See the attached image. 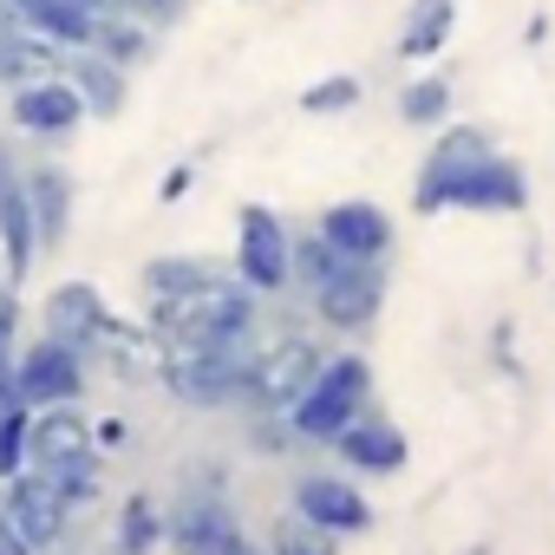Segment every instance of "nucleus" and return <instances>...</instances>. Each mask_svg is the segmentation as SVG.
<instances>
[{
    "label": "nucleus",
    "mask_w": 555,
    "mask_h": 555,
    "mask_svg": "<svg viewBox=\"0 0 555 555\" xmlns=\"http://www.w3.org/2000/svg\"><path fill=\"white\" fill-rule=\"evenodd\" d=\"M151 47H157V27L138 21V14H125V8H105V14L92 21V53L118 60L125 73H138V66L151 60Z\"/></svg>",
    "instance_id": "nucleus-25"
},
{
    "label": "nucleus",
    "mask_w": 555,
    "mask_h": 555,
    "mask_svg": "<svg viewBox=\"0 0 555 555\" xmlns=\"http://www.w3.org/2000/svg\"><path fill=\"white\" fill-rule=\"evenodd\" d=\"M288 503H295L301 516H314L321 529H334L340 542L360 535V529H373V503H366V490L353 483V470H301L295 490H288Z\"/></svg>",
    "instance_id": "nucleus-16"
},
{
    "label": "nucleus",
    "mask_w": 555,
    "mask_h": 555,
    "mask_svg": "<svg viewBox=\"0 0 555 555\" xmlns=\"http://www.w3.org/2000/svg\"><path fill=\"white\" fill-rule=\"evenodd\" d=\"M92 464H105V451L79 405H40L27 418V470L66 477V470H92Z\"/></svg>",
    "instance_id": "nucleus-9"
},
{
    "label": "nucleus",
    "mask_w": 555,
    "mask_h": 555,
    "mask_svg": "<svg viewBox=\"0 0 555 555\" xmlns=\"http://www.w3.org/2000/svg\"><path fill=\"white\" fill-rule=\"evenodd\" d=\"M112 8H125V14H138L151 27H177L183 21V0H112Z\"/></svg>",
    "instance_id": "nucleus-34"
},
{
    "label": "nucleus",
    "mask_w": 555,
    "mask_h": 555,
    "mask_svg": "<svg viewBox=\"0 0 555 555\" xmlns=\"http://www.w3.org/2000/svg\"><path fill=\"white\" fill-rule=\"evenodd\" d=\"M92 438H99V451H105V457H112V451H125V444H131V425H125V418H112V412H105V418H92Z\"/></svg>",
    "instance_id": "nucleus-35"
},
{
    "label": "nucleus",
    "mask_w": 555,
    "mask_h": 555,
    "mask_svg": "<svg viewBox=\"0 0 555 555\" xmlns=\"http://www.w3.org/2000/svg\"><path fill=\"white\" fill-rule=\"evenodd\" d=\"M92 8H99V14H105V8H112V0H92Z\"/></svg>",
    "instance_id": "nucleus-39"
},
{
    "label": "nucleus",
    "mask_w": 555,
    "mask_h": 555,
    "mask_svg": "<svg viewBox=\"0 0 555 555\" xmlns=\"http://www.w3.org/2000/svg\"><path fill=\"white\" fill-rule=\"evenodd\" d=\"M190 183H196V164H170V177L157 183V203H177V196H190Z\"/></svg>",
    "instance_id": "nucleus-36"
},
{
    "label": "nucleus",
    "mask_w": 555,
    "mask_h": 555,
    "mask_svg": "<svg viewBox=\"0 0 555 555\" xmlns=\"http://www.w3.org/2000/svg\"><path fill=\"white\" fill-rule=\"evenodd\" d=\"M0 509L14 516V529L40 548V555H53V548H66V535H73V503H66V490L47 477V470H21V477H8L0 483Z\"/></svg>",
    "instance_id": "nucleus-10"
},
{
    "label": "nucleus",
    "mask_w": 555,
    "mask_h": 555,
    "mask_svg": "<svg viewBox=\"0 0 555 555\" xmlns=\"http://www.w3.org/2000/svg\"><path fill=\"white\" fill-rule=\"evenodd\" d=\"M314 229H321L347 261H392V242H399L392 209L373 203V196H340V203H327Z\"/></svg>",
    "instance_id": "nucleus-15"
},
{
    "label": "nucleus",
    "mask_w": 555,
    "mask_h": 555,
    "mask_svg": "<svg viewBox=\"0 0 555 555\" xmlns=\"http://www.w3.org/2000/svg\"><path fill=\"white\" fill-rule=\"evenodd\" d=\"M386 295H392L386 261H340V268L327 274V282L308 295V308H314V321H321L327 334L360 340V334H373V327H379Z\"/></svg>",
    "instance_id": "nucleus-7"
},
{
    "label": "nucleus",
    "mask_w": 555,
    "mask_h": 555,
    "mask_svg": "<svg viewBox=\"0 0 555 555\" xmlns=\"http://www.w3.org/2000/svg\"><path fill=\"white\" fill-rule=\"evenodd\" d=\"M340 261H347V255H340L321 229H301V235H295V288H301V295H314Z\"/></svg>",
    "instance_id": "nucleus-29"
},
{
    "label": "nucleus",
    "mask_w": 555,
    "mask_h": 555,
    "mask_svg": "<svg viewBox=\"0 0 555 555\" xmlns=\"http://www.w3.org/2000/svg\"><path fill=\"white\" fill-rule=\"evenodd\" d=\"M8 118H14V131L40 138V144H66L86 125V99L66 73H47V79H27L8 92Z\"/></svg>",
    "instance_id": "nucleus-12"
},
{
    "label": "nucleus",
    "mask_w": 555,
    "mask_h": 555,
    "mask_svg": "<svg viewBox=\"0 0 555 555\" xmlns=\"http://www.w3.org/2000/svg\"><path fill=\"white\" fill-rule=\"evenodd\" d=\"M21 353V288L0 282V360Z\"/></svg>",
    "instance_id": "nucleus-33"
},
{
    "label": "nucleus",
    "mask_w": 555,
    "mask_h": 555,
    "mask_svg": "<svg viewBox=\"0 0 555 555\" xmlns=\"http://www.w3.org/2000/svg\"><path fill=\"white\" fill-rule=\"evenodd\" d=\"M164 548V503L151 490H131L118 503V529H112V555H157Z\"/></svg>",
    "instance_id": "nucleus-26"
},
{
    "label": "nucleus",
    "mask_w": 555,
    "mask_h": 555,
    "mask_svg": "<svg viewBox=\"0 0 555 555\" xmlns=\"http://www.w3.org/2000/svg\"><path fill=\"white\" fill-rule=\"evenodd\" d=\"M0 555H40V548L14 529V516H8V509H0Z\"/></svg>",
    "instance_id": "nucleus-37"
},
{
    "label": "nucleus",
    "mask_w": 555,
    "mask_h": 555,
    "mask_svg": "<svg viewBox=\"0 0 555 555\" xmlns=\"http://www.w3.org/2000/svg\"><path fill=\"white\" fill-rule=\"evenodd\" d=\"M47 73H66V47L34 34L8 0H0V86H27V79H47Z\"/></svg>",
    "instance_id": "nucleus-19"
},
{
    "label": "nucleus",
    "mask_w": 555,
    "mask_h": 555,
    "mask_svg": "<svg viewBox=\"0 0 555 555\" xmlns=\"http://www.w3.org/2000/svg\"><path fill=\"white\" fill-rule=\"evenodd\" d=\"M40 321H47L40 334L66 340V347H79V353H99V340H105V327H112V301L99 295V282H86V274H66V282L47 288Z\"/></svg>",
    "instance_id": "nucleus-13"
},
{
    "label": "nucleus",
    "mask_w": 555,
    "mask_h": 555,
    "mask_svg": "<svg viewBox=\"0 0 555 555\" xmlns=\"http://www.w3.org/2000/svg\"><path fill=\"white\" fill-rule=\"evenodd\" d=\"M27 418H34L27 405H8V412H0V483L27 470Z\"/></svg>",
    "instance_id": "nucleus-32"
},
{
    "label": "nucleus",
    "mask_w": 555,
    "mask_h": 555,
    "mask_svg": "<svg viewBox=\"0 0 555 555\" xmlns=\"http://www.w3.org/2000/svg\"><path fill=\"white\" fill-rule=\"evenodd\" d=\"M261 548H268V555H340V535H334V529H321L314 516H301V509L288 503L282 516L268 522Z\"/></svg>",
    "instance_id": "nucleus-28"
},
{
    "label": "nucleus",
    "mask_w": 555,
    "mask_h": 555,
    "mask_svg": "<svg viewBox=\"0 0 555 555\" xmlns=\"http://www.w3.org/2000/svg\"><path fill=\"white\" fill-rule=\"evenodd\" d=\"M451 105H457L451 73H418L399 86V125H412V131H438L451 118Z\"/></svg>",
    "instance_id": "nucleus-27"
},
{
    "label": "nucleus",
    "mask_w": 555,
    "mask_h": 555,
    "mask_svg": "<svg viewBox=\"0 0 555 555\" xmlns=\"http://www.w3.org/2000/svg\"><path fill=\"white\" fill-rule=\"evenodd\" d=\"M496 144H490V131L483 125H464V118H444L438 125V138H431V151H425V164H418V183H412V209L418 216H438V196H444V183L451 177H464L477 157H490Z\"/></svg>",
    "instance_id": "nucleus-14"
},
{
    "label": "nucleus",
    "mask_w": 555,
    "mask_h": 555,
    "mask_svg": "<svg viewBox=\"0 0 555 555\" xmlns=\"http://www.w3.org/2000/svg\"><path fill=\"white\" fill-rule=\"evenodd\" d=\"M164 548L170 555H268L261 535H248V522L229 503V470H190L177 483V496L164 503Z\"/></svg>",
    "instance_id": "nucleus-2"
},
{
    "label": "nucleus",
    "mask_w": 555,
    "mask_h": 555,
    "mask_svg": "<svg viewBox=\"0 0 555 555\" xmlns=\"http://www.w3.org/2000/svg\"><path fill=\"white\" fill-rule=\"evenodd\" d=\"M255 340H235V347H157V386L190 412H229V405H242Z\"/></svg>",
    "instance_id": "nucleus-3"
},
{
    "label": "nucleus",
    "mask_w": 555,
    "mask_h": 555,
    "mask_svg": "<svg viewBox=\"0 0 555 555\" xmlns=\"http://www.w3.org/2000/svg\"><path fill=\"white\" fill-rule=\"evenodd\" d=\"M21 177V164H14V151H8V138H0V190H8Z\"/></svg>",
    "instance_id": "nucleus-38"
},
{
    "label": "nucleus",
    "mask_w": 555,
    "mask_h": 555,
    "mask_svg": "<svg viewBox=\"0 0 555 555\" xmlns=\"http://www.w3.org/2000/svg\"><path fill=\"white\" fill-rule=\"evenodd\" d=\"M366 405H373V360L366 353H327L314 386L295 399L288 425L301 431V444H334Z\"/></svg>",
    "instance_id": "nucleus-4"
},
{
    "label": "nucleus",
    "mask_w": 555,
    "mask_h": 555,
    "mask_svg": "<svg viewBox=\"0 0 555 555\" xmlns=\"http://www.w3.org/2000/svg\"><path fill=\"white\" fill-rule=\"evenodd\" d=\"M216 274H229V261H216V255H151L138 268V295L164 301V295H183L196 282H216Z\"/></svg>",
    "instance_id": "nucleus-24"
},
{
    "label": "nucleus",
    "mask_w": 555,
    "mask_h": 555,
    "mask_svg": "<svg viewBox=\"0 0 555 555\" xmlns=\"http://www.w3.org/2000/svg\"><path fill=\"white\" fill-rule=\"evenodd\" d=\"M40 261V229H34V203H27V183L14 177L0 190V282H27Z\"/></svg>",
    "instance_id": "nucleus-20"
},
{
    "label": "nucleus",
    "mask_w": 555,
    "mask_h": 555,
    "mask_svg": "<svg viewBox=\"0 0 555 555\" xmlns=\"http://www.w3.org/2000/svg\"><path fill=\"white\" fill-rule=\"evenodd\" d=\"M86 386H92V353H79V347H66L53 334L27 340L14 353V392H21L27 412H40V405H79Z\"/></svg>",
    "instance_id": "nucleus-8"
},
{
    "label": "nucleus",
    "mask_w": 555,
    "mask_h": 555,
    "mask_svg": "<svg viewBox=\"0 0 555 555\" xmlns=\"http://www.w3.org/2000/svg\"><path fill=\"white\" fill-rule=\"evenodd\" d=\"M248 451L255 457H295L301 431L288 425V412H248Z\"/></svg>",
    "instance_id": "nucleus-31"
},
{
    "label": "nucleus",
    "mask_w": 555,
    "mask_h": 555,
    "mask_svg": "<svg viewBox=\"0 0 555 555\" xmlns=\"http://www.w3.org/2000/svg\"><path fill=\"white\" fill-rule=\"evenodd\" d=\"M8 8H14V14L34 27V34L60 40L66 53L92 47V21H99V8H92V0H8Z\"/></svg>",
    "instance_id": "nucleus-22"
},
{
    "label": "nucleus",
    "mask_w": 555,
    "mask_h": 555,
    "mask_svg": "<svg viewBox=\"0 0 555 555\" xmlns=\"http://www.w3.org/2000/svg\"><path fill=\"white\" fill-rule=\"evenodd\" d=\"M444 209H470V216H522V209H529V170H522L516 157L490 151V157H477L464 177L444 183L438 216H444Z\"/></svg>",
    "instance_id": "nucleus-11"
},
{
    "label": "nucleus",
    "mask_w": 555,
    "mask_h": 555,
    "mask_svg": "<svg viewBox=\"0 0 555 555\" xmlns=\"http://www.w3.org/2000/svg\"><path fill=\"white\" fill-rule=\"evenodd\" d=\"M21 183H27V203H34L40 255H60L66 235H73V203H79L73 170H60V164H21Z\"/></svg>",
    "instance_id": "nucleus-18"
},
{
    "label": "nucleus",
    "mask_w": 555,
    "mask_h": 555,
    "mask_svg": "<svg viewBox=\"0 0 555 555\" xmlns=\"http://www.w3.org/2000/svg\"><path fill=\"white\" fill-rule=\"evenodd\" d=\"M360 99H366V86H360L353 73H327V79H314V86L301 92V112H308V118H347Z\"/></svg>",
    "instance_id": "nucleus-30"
},
{
    "label": "nucleus",
    "mask_w": 555,
    "mask_h": 555,
    "mask_svg": "<svg viewBox=\"0 0 555 555\" xmlns=\"http://www.w3.org/2000/svg\"><path fill=\"white\" fill-rule=\"evenodd\" d=\"M144 327H151V347H235V340H255L261 295L242 288L235 268H229V274L196 282L183 295L144 301Z\"/></svg>",
    "instance_id": "nucleus-1"
},
{
    "label": "nucleus",
    "mask_w": 555,
    "mask_h": 555,
    "mask_svg": "<svg viewBox=\"0 0 555 555\" xmlns=\"http://www.w3.org/2000/svg\"><path fill=\"white\" fill-rule=\"evenodd\" d=\"M66 79L79 86V99H86V118H125V105H131V73L118 66V60H105V53H92V47H79V53H66Z\"/></svg>",
    "instance_id": "nucleus-21"
},
{
    "label": "nucleus",
    "mask_w": 555,
    "mask_h": 555,
    "mask_svg": "<svg viewBox=\"0 0 555 555\" xmlns=\"http://www.w3.org/2000/svg\"><path fill=\"white\" fill-rule=\"evenodd\" d=\"M321 360H327V347L301 327L255 340V360H248V379H242V412H295V399L314 386Z\"/></svg>",
    "instance_id": "nucleus-5"
},
{
    "label": "nucleus",
    "mask_w": 555,
    "mask_h": 555,
    "mask_svg": "<svg viewBox=\"0 0 555 555\" xmlns=\"http://www.w3.org/2000/svg\"><path fill=\"white\" fill-rule=\"evenodd\" d=\"M451 27H457V0H412V8H405V27H399V60H405V66L438 60L444 40H451Z\"/></svg>",
    "instance_id": "nucleus-23"
},
{
    "label": "nucleus",
    "mask_w": 555,
    "mask_h": 555,
    "mask_svg": "<svg viewBox=\"0 0 555 555\" xmlns=\"http://www.w3.org/2000/svg\"><path fill=\"white\" fill-rule=\"evenodd\" d=\"M334 457H340V470H353V477H399L405 470V457H412V444H405V431H399V418L392 412H379V405H366L334 444H327Z\"/></svg>",
    "instance_id": "nucleus-17"
},
{
    "label": "nucleus",
    "mask_w": 555,
    "mask_h": 555,
    "mask_svg": "<svg viewBox=\"0 0 555 555\" xmlns=\"http://www.w3.org/2000/svg\"><path fill=\"white\" fill-rule=\"evenodd\" d=\"M229 268H235V282L255 288L261 301L288 295L295 288V229L268 203H242L235 209V255H229Z\"/></svg>",
    "instance_id": "nucleus-6"
}]
</instances>
